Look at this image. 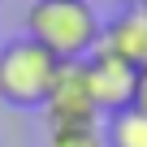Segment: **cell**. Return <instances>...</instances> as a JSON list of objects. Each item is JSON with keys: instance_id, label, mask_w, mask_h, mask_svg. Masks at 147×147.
<instances>
[{"instance_id": "cell-1", "label": "cell", "mask_w": 147, "mask_h": 147, "mask_svg": "<svg viewBox=\"0 0 147 147\" xmlns=\"http://www.w3.org/2000/svg\"><path fill=\"white\" fill-rule=\"evenodd\" d=\"M26 35L61 65H78L100 48L104 26L87 0H35L26 9Z\"/></svg>"}, {"instance_id": "cell-2", "label": "cell", "mask_w": 147, "mask_h": 147, "mask_svg": "<svg viewBox=\"0 0 147 147\" xmlns=\"http://www.w3.org/2000/svg\"><path fill=\"white\" fill-rule=\"evenodd\" d=\"M61 74V61L39 48L30 35H18L0 48V100L13 108H43Z\"/></svg>"}, {"instance_id": "cell-3", "label": "cell", "mask_w": 147, "mask_h": 147, "mask_svg": "<svg viewBox=\"0 0 147 147\" xmlns=\"http://www.w3.org/2000/svg\"><path fill=\"white\" fill-rule=\"evenodd\" d=\"M82 74H87V87H91V100H95L100 117H113V113H121V108L134 104L138 69L130 61H121L117 52H108L104 43L82 61Z\"/></svg>"}, {"instance_id": "cell-4", "label": "cell", "mask_w": 147, "mask_h": 147, "mask_svg": "<svg viewBox=\"0 0 147 147\" xmlns=\"http://www.w3.org/2000/svg\"><path fill=\"white\" fill-rule=\"evenodd\" d=\"M43 113H48L52 130H78V125H95V121H100V108H95V100H91L82 61H78V65H61L56 82H52V91H48Z\"/></svg>"}, {"instance_id": "cell-5", "label": "cell", "mask_w": 147, "mask_h": 147, "mask_svg": "<svg viewBox=\"0 0 147 147\" xmlns=\"http://www.w3.org/2000/svg\"><path fill=\"white\" fill-rule=\"evenodd\" d=\"M108 52H117L121 61H130L134 69H147V9L143 5H125L100 39Z\"/></svg>"}, {"instance_id": "cell-6", "label": "cell", "mask_w": 147, "mask_h": 147, "mask_svg": "<svg viewBox=\"0 0 147 147\" xmlns=\"http://www.w3.org/2000/svg\"><path fill=\"white\" fill-rule=\"evenodd\" d=\"M104 143L108 147H147V113L121 108L104 121Z\"/></svg>"}, {"instance_id": "cell-7", "label": "cell", "mask_w": 147, "mask_h": 147, "mask_svg": "<svg viewBox=\"0 0 147 147\" xmlns=\"http://www.w3.org/2000/svg\"><path fill=\"white\" fill-rule=\"evenodd\" d=\"M48 147H108L100 125H78V130H52Z\"/></svg>"}, {"instance_id": "cell-8", "label": "cell", "mask_w": 147, "mask_h": 147, "mask_svg": "<svg viewBox=\"0 0 147 147\" xmlns=\"http://www.w3.org/2000/svg\"><path fill=\"white\" fill-rule=\"evenodd\" d=\"M130 108L147 113V69H138V87H134V104H130Z\"/></svg>"}, {"instance_id": "cell-9", "label": "cell", "mask_w": 147, "mask_h": 147, "mask_svg": "<svg viewBox=\"0 0 147 147\" xmlns=\"http://www.w3.org/2000/svg\"><path fill=\"white\" fill-rule=\"evenodd\" d=\"M113 5H134V0H113Z\"/></svg>"}, {"instance_id": "cell-10", "label": "cell", "mask_w": 147, "mask_h": 147, "mask_svg": "<svg viewBox=\"0 0 147 147\" xmlns=\"http://www.w3.org/2000/svg\"><path fill=\"white\" fill-rule=\"evenodd\" d=\"M134 5H143V9H147V0H134Z\"/></svg>"}]
</instances>
